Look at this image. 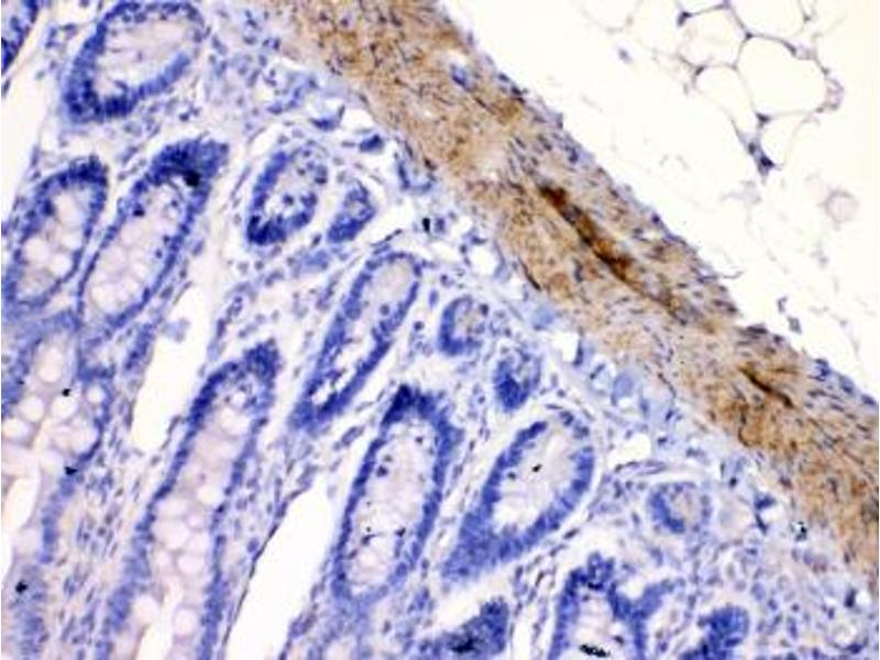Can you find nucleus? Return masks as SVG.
Returning <instances> with one entry per match:
<instances>
[{
	"instance_id": "nucleus-1",
	"label": "nucleus",
	"mask_w": 880,
	"mask_h": 660,
	"mask_svg": "<svg viewBox=\"0 0 880 660\" xmlns=\"http://www.w3.org/2000/svg\"><path fill=\"white\" fill-rule=\"evenodd\" d=\"M407 273L394 261L363 274L330 332L315 392H346L370 369L402 320L406 283L381 301Z\"/></svg>"
}]
</instances>
